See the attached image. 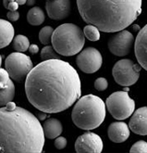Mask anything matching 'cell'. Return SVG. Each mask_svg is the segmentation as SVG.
<instances>
[{
	"label": "cell",
	"mask_w": 147,
	"mask_h": 153,
	"mask_svg": "<svg viewBox=\"0 0 147 153\" xmlns=\"http://www.w3.org/2000/svg\"><path fill=\"white\" fill-rule=\"evenodd\" d=\"M140 66L131 59H120L116 62L112 70L116 83L121 86L133 85L140 77Z\"/></svg>",
	"instance_id": "ba28073f"
},
{
	"label": "cell",
	"mask_w": 147,
	"mask_h": 153,
	"mask_svg": "<svg viewBox=\"0 0 147 153\" xmlns=\"http://www.w3.org/2000/svg\"><path fill=\"white\" fill-rule=\"evenodd\" d=\"M77 66L85 74H94L103 63V58L99 50L95 48H87L81 51L76 59Z\"/></svg>",
	"instance_id": "9c48e42d"
},
{
	"label": "cell",
	"mask_w": 147,
	"mask_h": 153,
	"mask_svg": "<svg viewBox=\"0 0 147 153\" xmlns=\"http://www.w3.org/2000/svg\"><path fill=\"white\" fill-rule=\"evenodd\" d=\"M30 41L25 35H16L13 39V48L18 52H25L30 48Z\"/></svg>",
	"instance_id": "ffe728a7"
},
{
	"label": "cell",
	"mask_w": 147,
	"mask_h": 153,
	"mask_svg": "<svg viewBox=\"0 0 147 153\" xmlns=\"http://www.w3.org/2000/svg\"><path fill=\"white\" fill-rule=\"evenodd\" d=\"M45 20V15L44 10L39 7H34L27 13V21L31 25L39 26Z\"/></svg>",
	"instance_id": "d6986e66"
},
{
	"label": "cell",
	"mask_w": 147,
	"mask_h": 153,
	"mask_svg": "<svg viewBox=\"0 0 147 153\" xmlns=\"http://www.w3.org/2000/svg\"><path fill=\"white\" fill-rule=\"evenodd\" d=\"M15 1L19 4V5H24V4H26L27 3V0H15Z\"/></svg>",
	"instance_id": "d6a6232c"
},
{
	"label": "cell",
	"mask_w": 147,
	"mask_h": 153,
	"mask_svg": "<svg viewBox=\"0 0 147 153\" xmlns=\"http://www.w3.org/2000/svg\"><path fill=\"white\" fill-rule=\"evenodd\" d=\"M134 43V37L131 33L122 30L117 32L108 40L107 47L113 55L124 57L130 53Z\"/></svg>",
	"instance_id": "30bf717a"
},
{
	"label": "cell",
	"mask_w": 147,
	"mask_h": 153,
	"mask_svg": "<svg viewBox=\"0 0 147 153\" xmlns=\"http://www.w3.org/2000/svg\"><path fill=\"white\" fill-rule=\"evenodd\" d=\"M103 148L104 144L101 137L92 132L81 134L75 142V150L78 153H100Z\"/></svg>",
	"instance_id": "8fae6325"
},
{
	"label": "cell",
	"mask_w": 147,
	"mask_h": 153,
	"mask_svg": "<svg viewBox=\"0 0 147 153\" xmlns=\"http://www.w3.org/2000/svg\"><path fill=\"white\" fill-rule=\"evenodd\" d=\"M7 16L10 22H17L20 19V13L18 11H10Z\"/></svg>",
	"instance_id": "4316f807"
},
{
	"label": "cell",
	"mask_w": 147,
	"mask_h": 153,
	"mask_svg": "<svg viewBox=\"0 0 147 153\" xmlns=\"http://www.w3.org/2000/svg\"><path fill=\"white\" fill-rule=\"evenodd\" d=\"M35 2H36V0H27L26 5L29 6V7H32V6H33L35 4Z\"/></svg>",
	"instance_id": "1f68e13d"
},
{
	"label": "cell",
	"mask_w": 147,
	"mask_h": 153,
	"mask_svg": "<svg viewBox=\"0 0 147 153\" xmlns=\"http://www.w3.org/2000/svg\"><path fill=\"white\" fill-rule=\"evenodd\" d=\"M33 64L30 57L22 52H13L5 59V69L10 78L16 82H21L33 70Z\"/></svg>",
	"instance_id": "52a82bcc"
},
{
	"label": "cell",
	"mask_w": 147,
	"mask_h": 153,
	"mask_svg": "<svg viewBox=\"0 0 147 153\" xmlns=\"http://www.w3.org/2000/svg\"><path fill=\"white\" fill-rule=\"evenodd\" d=\"M130 127L124 122H115L109 125L107 134L112 142L122 143L130 137Z\"/></svg>",
	"instance_id": "2e32d148"
},
{
	"label": "cell",
	"mask_w": 147,
	"mask_h": 153,
	"mask_svg": "<svg viewBox=\"0 0 147 153\" xmlns=\"http://www.w3.org/2000/svg\"><path fill=\"white\" fill-rule=\"evenodd\" d=\"M134 52L141 67L147 71V24L137 34L134 44Z\"/></svg>",
	"instance_id": "5bb4252c"
},
{
	"label": "cell",
	"mask_w": 147,
	"mask_h": 153,
	"mask_svg": "<svg viewBox=\"0 0 147 153\" xmlns=\"http://www.w3.org/2000/svg\"><path fill=\"white\" fill-rule=\"evenodd\" d=\"M67 139L64 137H58L55 140V147L58 149H63L67 146Z\"/></svg>",
	"instance_id": "484cf974"
},
{
	"label": "cell",
	"mask_w": 147,
	"mask_h": 153,
	"mask_svg": "<svg viewBox=\"0 0 147 153\" xmlns=\"http://www.w3.org/2000/svg\"><path fill=\"white\" fill-rule=\"evenodd\" d=\"M29 51L32 53V54H36V53H38L39 51V48L37 45H31L30 48H29Z\"/></svg>",
	"instance_id": "f1b7e54d"
},
{
	"label": "cell",
	"mask_w": 147,
	"mask_h": 153,
	"mask_svg": "<svg viewBox=\"0 0 147 153\" xmlns=\"http://www.w3.org/2000/svg\"><path fill=\"white\" fill-rule=\"evenodd\" d=\"M12 1H15V0H3V5H4V7L7 8V10L8 5H10Z\"/></svg>",
	"instance_id": "4dcf8cb0"
},
{
	"label": "cell",
	"mask_w": 147,
	"mask_h": 153,
	"mask_svg": "<svg viewBox=\"0 0 147 153\" xmlns=\"http://www.w3.org/2000/svg\"><path fill=\"white\" fill-rule=\"evenodd\" d=\"M54 29L51 26H44L39 32V40L43 45H48L52 41Z\"/></svg>",
	"instance_id": "7402d4cb"
},
{
	"label": "cell",
	"mask_w": 147,
	"mask_h": 153,
	"mask_svg": "<svg viewBox=\"0 0 147 153\" xmlns=\"http://www.w3.org/2000/svg\"><path fill=\"white\" fill-rule=\"evenodd\" d=\"M142 0H77L79 13L86 23L104 33H117L142 13Z\"/></svg>",
	"instance_id": "3957f363"
},
{
	"label": "cell",
	"mask_w": 147,
	"mask_h": 153,
	"mask_svg": "<svg viewBox=\"0 0 147 153\" xmlns=\"http://www.w3.org/2000/svg\"><path fill=\"white\" fill-rule=\"evenodd\" d=\"M18 8H19V4H18L16 1H12L7 7V10L10 11H17Z\"/></svg>",
	"instance_id": "83f0119b"
},
{
	"label": "cell",
	"mask_w": 147,
	"mask_h": 153,
	"mask_svg": "<svg viewBox=\"0 0 147 153\" xmlns=\"http://www.w3.org/2000/svg\"><path fill=\"white\" fill-rule=\"evenodd\" d=\"M45 134L40 120L23 108L0 109V152L41 153Z\"/></svg>",
	"instance_id": "7a4b0ae2"
},
{
	"label": "cell",
	"mask_w": 147,
	"mask_h": 153,
	"mask_svg": "<svg viewBox=\"0 0 147 153\" xmlns=\"http://www.w3.org/2000/svg\"><path fill=\"white\" fill-rule=\"evenodd\" d=\"M52 46L59 55L69 57L80 53L85 44V35L79 26L65 23L54 30Z\"/></svg>",
	"instance_id": "5b68a950"
},
{
	"label": "cell",
	"mask_w": 147,
	"mask_h": 153,
	"mask_svg": "<svg viewBox=\"0 0 147 153\" xmlns=\"http://www.w3.org/2000/svg\"><path fill=\"white\" fill-rule=\"evenodd\" d=\"M106 107L99 97L92 94L83 96L73 107L71 119L80 129L87 131L95 129L105 121Z\"/></svg>",
	"instance_id": "277c9868"
},
{
	"label": "cell",
	"mask_w": 147,
	"mask_h": 153,
	"mask_svg": "<svg viewBox=\"0 0 147 153\" xmlns=\"http://www.w3.org/2000/svg\"><path fill=\"white\" fill-rule=\"evenodd\" d=\"M108 111L116 120L129 118L135 110V102L127 91H117L110 95L106 101Z\"/></svg>",
	"instance_id": "8992f818"
},
{
	"label": "cell",
	"mask_w": 147,
	"mask_h": 153,
	"mask_svg": "<svg viewBox=\"0 0 147 153\" xmlns=\"http://www.w3.org/2000/svg\"><path fill=\"white\" fill-rule=\"evenodd\" d=\"M29 102L40 111L58 113L68 110L81 97V83L77 71L60 59L43 60L25 81Z\"/></svg>",
	"instance_id": "6da1fadb"
},
{
	"label": "cell",
	"mask_w": 147,
	"mask_h": 153,
	"mask_svg": "<svg viewBox=\"0 0 147 153\" xmlns=\"http://www.w3.org/2000/svg\"><path fill=\"white\" fill-rule=\"evenodd\" d=\"M108 86V82L107 80L104 77L97 78L95 82V87L98 91H105Z\"/></svg>",
	"instance_id": "d4e9b609"
},
{
	"label": "cell",
	"mask_w": 147,
	"mask_h": 153,
	"mask_svg": "<svg viewBox=\"0 0 147 153\" xmlns=\"http://www.w3.org/2000/svg\"><path fill=\"white\" fill-rule=\"evenodd\" d=\"M37 118L39 120H44L45 118H47V112H44V111H41L37 114Z\"/></svg>",
	"instance_id": "f546056e"
},
{
	"label": "cell",
	"mask_w": 147,
	"mask_h": 153,
	"mask_svg": "<svg viewBox=\"0 0 147 153\" xmlns=\"http://www.w3.org/2000/svg\"><path fill=\"white\" fill-rule=\"evenodd\" d=\"M83 33H84L85 37L88 38V40H90V41L95 42L100 39L99 29L95 25L88 24L87 26H85L83 29Z\"/></svg>",
	"instance_id": "44dd1931"
},
{
	"label": "cell",
	"mask_w": 147,
	"mask_h": 153,
	"mask_svg": "<svg viewBox=\"0 0 147 153\" xmlns=\"http://www.w3.org/2000/svg\"><path fill=\"white\" fill-rule=\"evenodd\" d=\"M70 0H47L45 10L50 19L61 21L66 19L70 13Z\"/></svg>",
	"instance_id": "7c38bea8"
},
{
	"label": "cell",
	"mask_w": 147,
	"mask_h": 153,
	"mask_svg": "<svg viewBox=\"0 0 147 153\" xmlns=\"http://www.w3.org/2000/svg\"><path fill=\"white\" fill-rule=\"evenodd\" d=\"M44 127V132L45 134V137L48 139H54L59 137L62 131H63V126L60 121L55 119V118H50L44 122L43 124Z\"/></svg>",
	"instance_id": "e0dca14e"
},
{
	"label": "cell",
	"mask_w": 147,
	"mask_h": 153,
	"mask_svg": "<svg viewBox=\"0 0 147 153\" xmlns=\"http://www.w3.org/2000/svg\"><path fill=\"white\" fill-rule=\"evenodd\" d=\"M131 153H147V142L143 140L137 141L130 150Z\"/></svg>",
	"instance_id": "cb8c5ba5"
},
{
	"label": "cell",
	"mask_w": 147,
	"mask_h": 153,
	"mask_svg": "<svg viewBox=\"0 0 147 153\" xmlns=\"http://www.w3.org/2000/svg\"><path fill=\"white\" fill-rule=\"evenodd\" d=\"M0 104L6 106L15 96V85L6 69L0 70Z\"/></svg>",
	"instance_id": "4fadbf2b"
},
{
	"label": "cell",
	"mask_w": 147,
	"mask_h": 153,
	"mask_svg": "<svg viewBox=\"0 0 147 153\" xmlns=\"http://www.w3.org/2000/svg\"><path fill=\"white\" fill-rule=\"evenodd\" d=\"M129 127L136 134L147 136V107H142L133 112Z\"/></svg>",
	"instance_id": "9a60e30c"
},
{
	"label": "cell",
	"mask_w": 147,
	"mask_h": 153,
	"mask_svg": "<svg viewBox=\"0 0 147 153\" xmlns=\"http://www.w3.org/2000/svg\"><path fill=\"white\" fill-rule=\"evenodd\" d=\"M0 48H3L7 47L14 39L15 30L13 25L5 20L0 21Z\"/></svg>",
	"instance_id": "ac0fdd59"
},
{
	"label": "cell",
	"mask_w": 147,
	"mask_h": 153,
	"mask_svg": "<svg viewBox=\"0 0 147 153\" xmlns=\"http://www.w3.org/2000/svg\"><path fill=\"white\" fill-rule=\"evenodd\" d=\"M59 54L55 50L53 47L47 46L41 50V59L43 60L47 59H59Z\"/></svg>",
	"instance_id": "603a6c76"
}]
</instances>
